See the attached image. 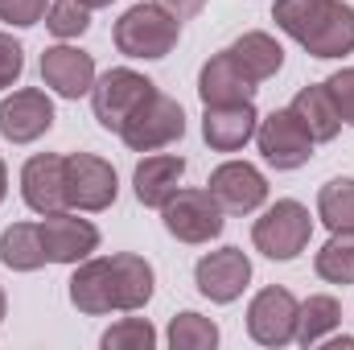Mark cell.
I'll return each instance as SVG.
<instances>
[{
  "instance_id": "6da1fadb",
  "label": "cell",
  "mask_w": 354,
  "mask_h": 350,
  "mask_svg": "<svg viewBox=\"0 0 354 350\" xmlns=\"http://www.w3.org/2000/svg\"><path fill=\"white\" fill-rule=\"evenodd\" d=\"M153 264L145 256L120 252V256H103V260H83L75 264L71 276V305L87 317H103V313H132L145 309L153 301Z\"/></svg>"
},
{
  "instance_id": "7a4b0ae2",
  "label": "cell",
  "mask_w": 354,
  "mask_h": 350,
  "mask_svg": "<svg viewBox=\"0 0 354 350\" xmlns=\"http://www.w3.org/2000/svg\"><path fill=\"white\" fill-rule=\"evenodd\" d=\"M272 21L313 58L354 54V8L346 0H276Z\"/></svg>"
},
{
  "instance_id": "3957f363",
  "label": "cell",
  "mask_w": 354,
  "mask_h": 350,
  "mask_svg": "<svg viewBox=\"0 0 354 350\" xmlns=\"http://www.w3.org/2000/svg\"><path fill=\"white\" fill-rule=\"evenodd\" d=\"M115 50L128 58H145L157 62L165 54H174V46L181 42V21L174 12H165L157 0L153 4H132L120 21H115Z\"/></svg>"
},
{
  "instance_id": "277c9868",
  "label": "cell",
  "mask_w": 354,
  "mask_h": 350,
  "mask_svg": "<svg viewBox=\"0 0 354 350\" xmlns=\"http://www.w3.org/2000/svg\"><path fill=\"white\" fill-rule=\"evenodd\" d=\"M309 235H313V219H309V206H301L297 198H280L276 206H268L264 214L256 219V227H252L256 252L276 264L297 260L309 248Z\"/></svg>"
},
{
  "instance_id": "5b68a950",
  "label": "cell",
  "mask_w": 354,
  "mask_h": 350,
  "mask_svg": "<svg viewBox=\"0 0 354 350\" xmlns=\"http://www.w3.org/2000/svg\"><path fill=\"white\" fill-rule=\"evenodd\" d=\"M153 95H157V83H153V79H145V75H136V71H128V66H115V71H107V75L95 79V87H91V107H95V120H99L107 132H120Z\"/></svg>"
},
{
  "instance_id": "8992f818",
  "label": "cell",
  "mask_w": 354,
  "mask_h": 350,
  "mask_svg": "<svg viewBox=\"0 0 354 350\" xmlns=\"http://www.w3.org/2000/svg\"><path fill=\"white\" fill-rule=\"evenodd\" d=\"M161 219H165V231L181 243H210L227 227V210L210 190H177L161 206Z\"/></svg>"
},
{
  "instance_id": "52a82bcc",
  "label": "cell",
  "mask_w": 354,
  "mask_h": 350,
  "mask_svg": "<svg viewBox=\"0 0 354 350\" xmlns=\"http://www.w3.org/2000/svg\"><path fill=\"white\" fill-rule=\"evenodd\" d=\"M185 136V111L174 95L157 91L124 128H120V140L132 149V153H157L165 145H174Z\"/></svg>"
},
{
  "instance_id": "ba28073f",
  "label": "cell",
  "mask_w": 354,
  "mask_h": 350,
  "mask_svg": "<svg viewBox=\"0 0 354 350\" xmlns=\"http://www.w3.org/2000/svg\"><path fill=\"white\" fill-rule=\"evenodd\" d=\"M256 145H260L264 161L272 169H280V174L301 169V165H309V157H313V136H309L305 124L292 116V107H276L268 120H260Z\"/></svg>"
},
{
  "instance_id": "9c48e42d",
  "label": "cell",
  "mask_w": 354,
  "mask_h": 350,
  "mask_svg": "<svg viewBox=\"0 0 354 350\" xmlns=\"http://www.w3.org/2000/svg\"><path fill=\"white\" fill-rule=\"evenodd\" d=\"M120 194L115 169L95 153H71L66 157V206L71 210H107Z\"/></svg>"
},
{
  "instance_id": "30bf717a",
  "label": "cell",
  "mask_w": 354,
  "mask_h": 350,
  "mask_svg": "<svg viewBox=\"0 0 354 350\" xmlns=\"http://www.w3.org/2000/svg\"><path fill=\"white\" fill-rule=\"evenodd\" d=\"M297 313H301V301L272 284V288H260L248 305V334L260 342V347H288L297 342Z\"/></svg>"
},
{
  "instance_id": "8fae6325",
  "label": "cell",
  "mask_w": 354,
  "mask_h": 350,
  "mask_svg": "<svg viewBox=\"0 0 354 350\" xmlns=\"http://www.w3.org/2000/svg\"><path fill=\"white\" fill-rule=\"evenodd\" d=\"M194 284L206 301L214 305H231L243 297V288L252 284V260L248 252L239 248H218V252H206L202 260L194 264Z\"/></svg>"
},
{
  "instance_id": "7c38bea8",
  "label": "cell",
  "mask_w": 354,
  "mask_h": 350,
  "mask_svg": "<svg viewBox=\"0 0 354 350\" xmlns=\"http://www.w3.org/2000/svg\"><path fill=\"white\" fill-rule=\"evenodd\" d=\"M54 128V103L50 95L37 87H21L12 91L0 103V136L12 145H33Z\"/></svg>"
},
{
  "instance_id": "4fadbf2b",
  "label": "cell",
  "mask_w": 354,
  "mask_h": 350,
  "mask_svg": "<svg viewBox=\"0 0 354 350\" xmlns=\"http://www.w3.org/2000/svg\"><path fill=\"white\" fill-rule=\"evenodd\" d=\"M41 243H46V260L50 264H83L99 248V227L71 214V210H54L41 214Z\"/></svg>"
},
{
  "instance_id": "5bb4252c",
  "label": "cell",
  "mask_w": 354,
  "mask_h": 350,
  "mask_svg": "<svg viewBox=\"0 0 354 350\" xmlns=\"http://www.w3.org/2000/svg\"><path fill=\"white\" fill-rule=\"evenodd\" d=\"M206 190L218 198V206L227 214H252L268 202V181L252 161H223L210 174Z\"/></svg>"
},
{
  "instance_id": "9a60e30c",
  "label": "cell",
  "mask_w": 354,
  "mask_h": 350,
  "mask_svg": "<svg viewBox=\"0 0 354 350\" xmlns=\"http://www.w3.org/2000/svg\"><path fill=\"white\" fill-rule=\"evenodd\" d=\"M21 198L37 214L71 210L66 206V157L58 153H37L21 165Z\"/></svg>"
},
{
  "instance_id": "2e32d148",
  "label": "cell",
  "mask_w": 354,
  "mask_h": 350,
  "mask_svg": "<svg viewBox=\"0 0 354 350\" xmlns=\"http://www.w3.org/2000/svg\"><path fill=\"white\" fill-rule=\"evenodd\" d=\"M260 116L256 103H214L202 116V140L214 153H239L248 140H256Z\"/></svg>"
},
{
  "instance_id": "e0dca14e",
  "label": "cell",
  "mask_w": 354,
  "mask_h": 350,
  "mask_svg": "<svg viewBox=\"0 0 354 350\" xmlns=\"http://www.w3.org/2000/svg\"><path fill=\"white\" fill-rule=\"evenodd\" d=\"M41 83L62 99H79L95 87V58L79 46H50L41 54Z\"/></svg>"
},
{
  "instance_id": "ac0fdd59",
  "label": "cell",
  "mask_w": 354,
  "mask_h": 350,
  "mask_svg": "<svg viewBox=\"0 0 354 350\" xmlns=\"http://www.w3.org/2000/svg\"><path fill=\"white\" fill-rule=\"evenodd\" d=\"M256 91H260V83H256L227 50L214 54V58L202 66V75H198V95H202L206 107H214V103H252Z\"/></svg>"
},
{
  "instance_id": "d6986e66",
  "label": "cell",
  "mask_w": 354,
  "mask_h": 350,
  "mask_svg": "<svg viewBox=\"0 0 354 350\" xmlns=\"http://www.w3.org/2000/svg\"><path fill=\"white\" fill-rule=\"evenodd\" d=\"M181 177H185V157H177V153H153V157H145L136 165V174H132L140 206L161 210L177 190H181Z\"/></svg>"
},
{
  "instance_id": "ffe728a7",
  "label": "cell",
  "mask_w": 354,
  "mask_h": 350,
  "mask_svg": "<svg viewBox=\"0 0 354 350\" xmlns=\"http://www.w3.org/2000/svg\"><path fill=\"white\" fill-rule=\"evenodd\" d=\"M227 54L256 79V83H268L272 75H280V66H284V46L264 33V29H252V33H243V37H235L231 46H227Z\"/></svg>"
},
{
  "instance_id": "44dd1931",
  "label": "cell",
  "mask_w": 354,
  "mask_h": 350,
  "mask_svg": "<svg viewBox=\"0 0 354 350\" xmlns=\"http://www.w3.org/2000/svg\"><path fill=\"white\" fill-rule=\"evenodd\" d=\"M292 116L305 124V132L313 136V145H326V140H334L338 132H342V120H338V111H334V103H330V95L322 83H313V87H301L292 95Z\"/></svg>"
},
{
  "instance_id": "7402d4cb",
  "label": "cell",
  "mask_w": 354,
  "mask_h": 350,
  "mask_svg": "<svg viewBox=\"0 0 354 350\" xmlns=\"http://www.w3.org/2000/svg\"><path fill=\"white\" fill-rule=\"evenodd\" d=\"M0 264L12 272H37L46 260V243H41V227L37 223H12L0 231Z\"/></svg>"
},
{
  "instance_id": "603a6c76",
  "label": "cell",
  "mask_w": 354,
  "mask_h": 350,
  "mask_svg": "<svg viewBox=\"0 0 354 350\" xmlns=\"http://www.w3.org/2000/svg\"><path fill=\"white\" fill-rule=\"evenodd\" d=\"M338 326H342V305H338V297L317 293V297L301 301V313H297V342H301V347H322V338H330Z\"/></svg>"
},
{
  "instance_id": "cb8c5ba5",
  "label": "cell",
  "mask_w": 354,
  "mask_h": 350,
  "mask_svg": "<svg viewBox=\"0 0 354 350\" xmlns=\"http://www.w3.org/2000/svg\"><path fill=\"white\" fill-rule=\"evenodd\" d=\"M317 219L330 231H354V177H334L317 190Z\"/></svg>"
},
{
  "instance_id": "d4e9b609",
  "label": "cell",
  "mask_w": 354,
  "mask_h": 350,
  "mask_svg": "<svg viewBox=\"0 0 354 350\" xmlns=\"http://www.w3.org/2000/svg\"><path fill=\"white\" fill-rule=\"evenodd\" d=\"M313 268L330 284H354V231H334V239L313 256Z\"/></svg>"
},
{
  "instance_id": "484cf974",
  "label": "cell",
  "mask_w": 354,
  "mask_h": 350,
  "mask_svg": "<svg viewBox=\"0 0 354 350\" xmlns=\"http://www.w3.org/2000/svg\"><path fill=\"white\" fill-rule=\"evenodd\" d=\"M165 338H169L174 350H214L218 347V326L210 317L185 309V313H177L174 322H169V334Z\"/></svg>"
},
{
  "instance_id": "4316f807",
  "label": "cell",
  "mask_w": 354,
  "mask_h": 350,
  "mask_svg": "<svg viewBox=\"0 0 354 350\" xmlns=\"http://www.w3.org/2000/svg\"><path fill=\"white\" fill-rule=\"evenodd\" d=\"M103 350H153L157 347V330L149 317H124L115 322L103 338H99Z\"/></svg>"
},
{
  "instance_id": "83f0119b",
  "label": "cell",
  "mask_w": 354,
  "mask_h": 350,
  "mask_svg": "<svg viewBox=\"0 0 354 350\" xmlns=\"http://www.w3.org/2000/svg\"><path fill=\"white\" fill-rule=\"evenodd\" d=\"M46 25L54 37H83L91 29V8L79 0H54L46 12Z\"/></svg>"
},
{
  "instance_id": "f1b7e54d",
  "label": "cell",
  "mask_w": 354,
  "mask_h": 350,
  "mask_svg": "<svg viewBox=\"0 0 354 350\" xmlns=\"http://www.w3.org/2000/svg\"><path fill=\"white\" fill-rule=\"evenodd\" d=\"M322 87H326V95H330V103H334L338 120L354 128V66H342V71H334V75H330Z\"/></svg>"
},
{
  "instance_id": "f546056e",
  "label": "cell",
  "mask_w": 354,
  "mask_h": 350,
  "mask_svg": "<svg viewBox=\"0 0 354 350\" xmlns=\"http://www.w3.org/2000/svg\"><path fill=\"white\" fill-rule=\"evenodd\" d=\"M46 4L50 0H0V21L17 25V29H29L46 17Z\"/></svg>"
},
{
  "instance_id": "4dcf8cb0",
  "label": "cell",
  "mask_w": 354,
  "mask_h": 350,
  "mask_svg": "<svg viewBox=\"0 0 354 350\" xmlns=\"http://www.w3.org/2000/svg\"><path fill=\"white\" fill-rule=\"evenodd\" d=\"M21 71H25V50H21V42H12L8 33H0V91L12 87V83L21 79Z\"/></svg>"
},
{
  "instance_id": "1f68e13d",
  "label": "cell",
  "mask_w": 354,
  "mask_h": 350,
  "mask_svg": "<svg viewBox=\"0 0 354 350\" xmlns=\"http://www.w3.org/2000/svg\"><path fill=\"white\" fill-rule=\"evenodd\" d=\"M165 12H174L177 21H189V17H198L202 8H206V0H157Z\"/></svg>"
},
{
  "instance_id": "d6a6232c",
  "label": "cell",
  "mask_w": 354,
  "mask_h": 350,
  "mask_svg": "<svg viewBox=\"0 0 354 350\" xmlns=\"http://www.w3.org/2000/svg\"><path fill=\"white\" fill-rule=\"evenodd\" d=\"M326 350H354V338H322Z\"/></svg>"
},
{
  "instance_id": "836d02e7",
  "label": "cell",
  "mask_w": 354,
  "mask_h": 350,
  "mask_svg": "<svg viewBox=\"0 0 354 350\" xmlns=\"http://www.w3.org/2000/svg\"><path fill=\"white\" fill-rule=\"evenodd\" d=\"M4 194H8V169H4V161H0V202H4Z\"/></svg>"
},
{
  "instance_id": "e575fe53",
  "label": "cell",
  "mask_w": 354,
  "mask_h": 350,
  "mask_svg": "<svg viewBox=\"0 0 354 350\" xmlns=\"http://www.w3.org/2000/svg\"><path fill=\"white\" fill-rule=\"evenodd\" d=\"M79 4H87L91 12H95V8H107V4H115V0H79Z\"/></svg>"
},
{
  "instance_id": "d590c367",
  "label": "cell",
  "mask_w": 354,
  "mask_h": 350,
  "mask_svg": "<svg viewBox=\"0 0 354 350\" xmlns=\"http://www.w3.org/2000/svg\"><path fill=\"white\" fill-rule=\"evenodd\" d=\"M4 309H8V297H4V288H0V322H4Z\"/></svg>"
}]
</instances>
